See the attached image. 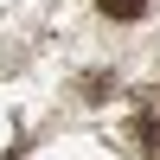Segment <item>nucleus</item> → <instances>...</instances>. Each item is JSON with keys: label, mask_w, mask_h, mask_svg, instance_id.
I'll list each match as a JSON object with an SVG mask.
<instances>
[{"label": "nucleus", "mask_w": 160, "mask_h": 160, "mask_svg": "<svg viewBox=\"0 0 160 160\" xmlns=\"http://www.w3.org/2000/svg\"><path fill=\"white\" fill-rule=\"evenodd\" d=\"M135 135L148 141V154H160V122H135Z\"/></svg>", "instance_id": "nucleus-2"}, {"label": "nucleus", "mask_w": 160, "mask_h": 160, "mask_svg": "<svg viewBox=\"0 0 160 160\" xmlns=\"http://www.w3.org/2000/svg\"><path fill=\"white\" fill-rule=\"evenodd\" d=\"M96 7H102V13H109V19H135V13H141V7H148V0H96Z\"/></svg>", "instance_id": "nucleus-1"}]
</instances>
